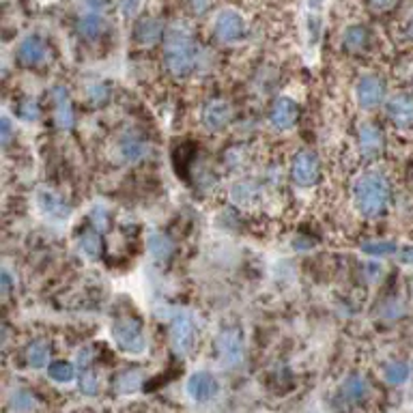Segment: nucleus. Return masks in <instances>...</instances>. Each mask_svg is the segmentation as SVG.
Instances as JSON below:
<instances>
[{"label":"nucleus","mask_w":413,"mask_h":413,"mask_svg":"<svg viewBox=\"0 0 413 413\" xmlns=\"http://www.w3.org/2000/svg\"><path fill=\"white\" fill-rule=\"evenodd\" d=\"M360 250L368 256H379V258H383V256H390V254H398V248L396 244H392V241H379V239H368L364 241V244L360 246Z\"/></svg>","instance_id":"a878e982"},{"label":"nucleus","mask_w":413,"mask_h":413,"mask_svg":"<svg viewBox=\"0 0 413 413\" xmlns=\"http://www.w3.org/2000/svg\"><path fill=\"white\" fill-rule=\"evenodd\" d=\"M214 32L218 34L220 41L232 44L246 34V20L235 9H224L218 13V18L214 22Z\"/></svg>","instance_id":"423d86ee"},{"label":"nucleus","mask_w":413,"mask_h":413,"mask_svg":"<svg viewBox=\"0 0 413 413\" xmlns=\"http://www.w3.org/2000/svg\"><path fill=\"white\" fill-rule=\"evenodd\" d=\"M185 392L194 402H209L218 394V381L214 379L211 372L198 370V372L190 374L188 383H185Z\"/></svg>","instance_id":"0eeeda50"},{"label":"nucleus","mask_w":413,"mask_h":413,"mask_svg":"<svg viewBox=\"0 0 413 413\" xmlns=\"http://www.w3.org/2000/svg\"><path fill=\"white\" fill-rule=\"evenodd\" d=\"M91 362H93V349H91V347L80 349V351H78V364H80L82 368H86Z\"/></svg>","instance_id":"c9c22d12"},{"label":"nucleus","mask_w":413,"mask_h":413,"mask_svg":"<svg viewBox=\"0 0 413 413\" xmlns=\"http://www.w3.org/2000/svg\"><path fill=\"white\" fill-rule=\"evenodd\" d=\"M22 119L24 121H37L39 119V106H37V101H24L22 103Z\"/></svg>","instance_id":"72a5a7b5"},{"label":"nucleus","mask_w":413,"mask_h":413,"mask_svg":"<svg viewBox=\"0 0 413 413\" xmlns=\"http://www.w3.org/2000/svg\"><path fill=\"white\" fill-rule=\"evenodd\" d=\"M48 376L52 379V381H56V383H69V381H74L76 368H74V364H69L65 360H58V362H52L48 366Z\"/></svg>","instance_id":"cd10ccee"},{"label":"nucleus","mask_w":413,"mask_h":413,"mask_svg":"<svg viewBox=\"0 0 413 413\" xmlns=\"http://www.w3.org/2000/svg\"><path fill=\"white\" fill-rule=\"evenodd\" d=\"M188 5L194 13H204L206 9H209L211 0H188Z\"/></svg>","instance_id":"f704fd0d"},{"label":"nucleus","mask_w":413,"mask_h":413,"mask_svg":"<svg viewBox=\"0 0 413 413\" xmlns=\"http://www.w3.org/2000/svg\"><path fill=\"white\" fill-rule=\"evenodd\" d=\"M86 97L95 103V106H101L103 101H108L110 93H108V86L106 84H93L86 91Z\"/></svg>","instance_id":"2f4dec72"},{"label":"nucleus","mask_w":413,"mask_h":413,"mask_svg":"<svg viewBox=\"0 0 413 413\" xmlns=\"http://www.w3.org/2000/svg\"><path fill=\"white\" fill-rule=\"evenodd\" d=\"M37 204L44 216L52 218V220H65L72 214V206H69L56 192L52 190H39L37 194Z\"/></svg>","instance_id":"ddd939ff"},{"label":"nucleus","mask_w":413,"mask_h":413,"mask_svg":"<svg viewBox=\"0 0 413 413\" xmlns=\"http://www.w3.org/2000/svg\"><path fill=\"white\" fill-rule=\"evenodd\" d=\"M162 32H164V26L157 18H143L133 28V37L140 46H151L159 39Z\"/></svg>","instance_id":"a211bd4d"},{"label":"nucleus","mask_w":413,"mask_h":413,"mask_svg":"<svg viewBox=\"0 0 413 413\" xmlns=\"http://www.w3.org/2000/svg\"><path fill=\"white\" fill-rule=\"evenodd\" d=\"M172 347L179 355H188L196 347V321L188 310H177L170 319Z\"/></svg>","instance_id":"20e7f679"},{"label":"nucleus","mask_w":413,"mask_h":413,"mask_svg":"<svg viewBox=\"0 0 413 413\" xmlns=\"http://www.w3.org/2000/svg\"><path fill=\"white\" fill-rule=\"evenodd\" d=\"M353 202L362 216H381L390 202V181L386 179V175H381V172L362 175L353 185Z\"/></svg>","instance_id":"f03ea898"},{"label":"nucleus","mask_w":413,"mask_h":413,"mask_svg":"<svg viewBox=\"0 0 413 413\" xmlns=\"http://www.w3.org/2000/svg\"><path fill=\"white\" fill-rule=\"evenodd\" d=\"M407 34H409V37L413 39V18L409 20V26H407Z\"/></svg>","instance_id":"37998d69"},{"label":"nucleus","mask_w":413,"mask_h":413,"mask_svg":"<svg viewBox=\"0 0 413 413\" xmlns=\"http://www.w3.org/2000/svg\"><path fill=\"white\" fill-rule=\"evenodd\" d=\"M112 338L117 342V347L129 355H140L147 351L145 329L140 321H136L131 317H121L112 323Z\"/></svg>","instance_id":"7ed1b4c3"},{"label":"nucleus","mask_w":413,"mask_h":413,"mask_svg":"<svg viewBox=\"0 0 413 413\" xmlns=\"http://www.w3.org/2000/svg\"><path fill=\"white\" fill-rule=\"evenodd\" d=\"M80 390H82V394H86V396H95V394H97L99 381H97V374H95V372L84 370V372L80 374Z\"/></svg>","instance_id":"7c9ffc66"},{"label":"nucleus","mask_w":413,"mask_h":413,"mask_svg":"<svg viewBox=\"0 0 413 413\" xmlns=\"http://www.w3.org/2000/svg\"><path fill=\"white\" fill-rule=\"evenodd\" d=\"M147 250H149V254H151L153 261L164 263V261H168L172 256V250H175V246H172V241H170L168 235H164V232H151L147 237Z\"/></svg>","instance_id":"aec40b11"},{"label":"nucleus","mask_w":413,"mask_h":413,"mask_svg":"<svg viewBox=\"0 0 413 413\" xmlns=\"http://www.w3.org/2000/svg\"><path fill=\"white\" fill-rule=\"evenodd\" d=\"M138 3H140V0H123V7H121L123 13H125V15H131L133 9L138 7Z\"/></svg>","instance_id":"a19ab883"},{"label":"nucleus","mask_w":413,"mask_h":413,"mask_svg":"<svg viewBox=\"0 0 413 413\" xmlns=\"http://www.w3.org/2000/svg\"><path fill=\"white\" fill-rule=\"evenodd\" d=\"M48 46L46 41L39 37V34H28L26 39H22L20 48H18V56L24 65L28 67H37L41 63H46L48 58Z\"/></svg>","instance_id":"9b49d317"},{"label":"nucleus","mask_w":413,"mask_h":413,"mask_svg":"<svg viewBox=\"0 0 413 413\" xmlns=\"http://www.w3.org/2000/svg\"><path fill=\"white\" fill-rule=\"evenodd\" d=\"M52 101H54V119L60 129H72L74 127V108L72 99L65 86H54L52 88Z\"/></svg>","instance_id":"4468645a"},{"label":"nucleus","mask_w":413,"mask_h":413,"mask_svg":"<svg viewBox=\"0 0 413 413\" xmlns=\"http://www.w3.org/2000/svg\"><path fill=\"white\" fill-rule=\"evenodd\" d=\"M383 145H386L383 131L379 129L376 125L366 123V125L360 127V149H362V155L376 157L379 153L383 151Z\"/></svg>","instance_id":"dca6fc26"},{"label":"nucleus","mask_w":413,"mask_h":413,"mask_svg":"<svg viewBox=\"0 0 413 413\" xmlns=\"http://www.w3.org/2000/svg\"><path fill=\"white\" fill-rule=\"evenodd\" d=\"M230 119H232V108L224 99H214L202 108V123L211 131L224 129L230 123Z\"/></svg>","instance_id":"9d476101"},{"label":"nucleus","mask_w":413,"mask_h":413,"mask_svg":"<svg viewBox=\"0 0 413 413\" xmlns=\"http://www.w3.org/2000/svg\"><path fill=\"white\" fill-rule=\"evenodd\" d=\"M164 63L168 72L177 78L190 76L200 63V48L185 24L170 26L164 41Z\"/></svg>","instance_id":"f257e3e1"},{"label":"nucleus","mask_w":413,"mask_h":413,"mask_svg":"<svg viewBox=\"0 0 413 413\" xmlns=\"http://www.w3.org/2000/svg\"><path fill=\"white\" fill-rule=\"evenodd\" d=\"M76 30H78V34L82 39H88V41L97 39L101 34V30H103V20L99 18V13H86L78 20Z\"/></svg>","instance_id":"b1692460"},{"label":"nucleus","mask_w":413,"mask_h":413,"mask_svg":"<svg viewBox=\"0 0 413 413\" xmlns=\"http://www.w3.org/2000/svg\"><path fill=\"white\" fill-rule=\"evenodd\" d=\"M78 246H80V252L88 258H97L99 252H101V241H99L97 232H93V230H86V232L80 235Z\"/></svg>","instance_id":"c756f323"},{"label":"nucleus","mask_w":413,"mask_h":413,"mask_svg":"<svg viewBox=\"0 0 413 413\" xmlns=\"http://www.w3.org/2000/svg\"><path fill=\"white\" fill-rule=\"evenodd\" d=\"M84 5L93 11V13H99L108 7V0H84Z\"/></svg>","instance_id":"4c0bfd02"},{"label":"nucleus","mask_w":413,"mask_h":413,"mask_svg":"<svg viewBox=\"0 0 413 413\" xmlns=\"http://www.w3.org/2000/svg\"><path fill=\"white\" fill-rule=\"evenodd\" d=\"M149 153V145L145 143V138H140L138 133H125L119 140V155L123 162H140L145 159V155Z\"/></svg>","instance_id":"f3484780"},{"label":"nucleus","mask_w":413,"mask_h":413,"mask_svg":"<svg viewBox=\"0 0 413 413\" xmlns=\"http://www.w3.org/2000/svg\"><path fill=\"white\" fill-rule=\"evenodd\" d=\"M26 360H28V366L34 368V370L48 366V362H50L48 344H44V342H32L30 347H28V351H26Z\"/></svg>","instance_id":"bb28decb"},{"label":"nucleus","mask_w":413,"mask_h":413,"mask_svg":"<svg viewBox=\"0 0 413 413\" xmlns=\"http://www.w3.org/2000/svg\"><path fill=\"white\" fill-rule=\"evenodd\" d=\"M368 39H370V34H368V28L366 26H349L347 30H344V37H342V48L351 52V54H360L362 50H366L368 46Z\"/></svg>","instance_id":"412c9836"},{"label":"nucleus","mask_w":413,"mask_h":413,"mask_svg":"<svg viewBox=\"0 0 413 413\" xmlns=\"http://www.w3.org/2000/svg\"><path fill=\"white\" fill-rule=\"evenodd\" d=\"M258 194H261L258 183L246 179V181H237V183L232 185V190H230V200H232L235 204H239V206H250V204H254V200L258 198Z\"/></svg>","instance_id":"4be33fe9"},{"label":"nucleus","mask_w":413,"mask_h":413,"mask_svg":"<svg viewBox=\"0 0 413 413\" xmlns=\"http://www.w3.org/2000/svg\"><path fill=\"white\" fill-rule=\"evenodd\" d=\"M293 179L299 185H313L319 179V159L313 151H301L293 159Z\"/></svg>","instance_id":"1a4fd4ad"},{"label":"nucleus","mask_w":413,"mask_h":413,"mask_svg":"<svg viewBox=\"0 0 413 413\" xmlns=\"http://www.w3.org/2000/svg\"><path fill=\"white\" fill-rule=\"evenodd\" d=\"M388 117L396 127H413V97L396 95L388 101Z\"/></svg>","instance_id":"f8f14e48"},{"label":"nucleus","mask_w":413,"mask_h":413,"mask_svg":"<svg viewBox=\"0 0 413 413\" xmlns=\"http://www.w3.org/2000/svg\"><path fill=\"white\" fill-rule=\"evenodd\" d=\"M91 218H93V224L97 226V230H108V222L110 220H108V211L103 209V206H95Z\"/></svg>","instance_id":"473e14b6"},{"label":"nucleus","mask_w":413,"mask_h":413,"mask_svg":"<svg viewBox=\"0 0 413 413\" xmlns=\"http://www.w3.org/2000/svg\"><path fill=\"white\" fill-rule=\"evenodd\" d=\"M143 370H125L117 376V381H114V390L119 394H133L138 392V388L143 386Z\"/></svg>","instance_id":"393cba45"},{"label":"nucleus","mask_w":413,"mask_h":413,"mask_svg":"<svg viewBox=\"0 0 413 413\" xmlns=\"http://www.w3.org/2000/svg\"><path fill=\"white\" fill-rule=\"evenodd\" d=\"M355 95L362 108H374L386 97V84L376 76H364L355 86Z\"/></svg>","instance_id":"6e6552de"},{"label":"nucleus","mask_w":413,"mask_h":413,"mask_svg":"<svg viewBox=\"0 0 413 413\" xmlns=\"http://www.w3.org/2000/svg\"><path fill=\"white\" fill-rule=\"evenodd\" d=\"M398 258L405 265H413V248H400L398 250Z\"/></svg>","instance_id":"58836bf2"},{"label":"nucleus","mask_w":413,"mask_h":413,"mask_svg":"<svg viewBox=\"0 0 413 413\" xmlns=\"http://www.w3.org/2000/svg\"><path fill=\"white\" fill-rule=\"evenodd\" d=\"M0 280H3V297H7L9 291H11V275H9V271H3Z\"/></svg>","instance_id":"ea45409f"},{"label":"nucleus","mask_w":413,"mask_h":413,"mask_svg":"<svg viewBox=\"0 0 413 413\" xmlns=\"http://www.w3.org/2000/svg\"><path fill=\"white\" fill-rule=\"evenodd\" d=\"M216 351H218V358H220V364L228 370L232 368H239L241 364H244V338H241V334L237 329H224L220 332L218 340H216Z\"/></svg>","instance_id":"39448f33"},{"label":"nucleus","mask_w":413,"mask_h":413,"mask_svg":"<svg viewBox=\"0 0 413 413\" xmlns=\"http://www.w3.org/2000/svg\"><path fill=\"white\" fill-rule=\"evenodd\" d=\"M370 3V7H374V9H388L394 0H368Z\"/></svg>","instance_id":"79ce46f5"},{"label":"nucleus","mask_w":413,"mask_h":413,"mask_svg":"<svg viewBox=\"0 0 413 413\" xmlns=\"http://www.w3.org/2000/svg\"><path fill=\"white\" fill-rule=\"evenodd\" d=\"M0 127H3V133H0V138H3V145H9V140H11V121L7 117H3V121H0Z\"/></svg>","instance_id":"e433bc0d"},{"label":"nucleus","mask_w":413,"mask_h":413,"mask_svg":"<svg viewBox=\"0 0 413 413\" xmlns=\"http://www.w3.org/2000/svg\"><path fill=\"white\" fill-rule=\"evenodd\" d=\"M368 392H370V386L362 374L349 376L340 388V396L347 402H362L368 396Z\"/></svg>","instance_id":"6ab92c4d"},{"label":"nucleus","mask_w":413,"mask_h":413,"mask_svg":"<svg viewBox=\"0 0 413 413\" xmlns=\"http://www.w3.org/2000/svg\"><path fill=\"white\" fill-rule=\"evenodd\" d=\"M297 121V103L289 97H282L275 101V106L271 110V125L275 129H291Z\"/></svg>","instance_id":"2eb2a0df"},{"label":"nucleus","mask_w":413,"mask_h":413,"mask_svg":"<svg viewBox=\"0 0 413 413\" xmlns=\"http://www.w3.org/2000/svg\"><path fill=\"white\" fill-rule=\"evenodd\" d=\"M9 411L11 413H32L34 409L39 407L37 398H34L32 392L24 390V388H18L9 394Z\"/></svg>","instance_id":"5701e85b"},{"label":"nucleus","mask_w":413,"mask_h":413,"mask_svg":"<svg viewBox=\"0 0 413 413\" xmlns=\"http://www.w3.org/2000/svg\"><path fill=\"white\" fill-rule=\"evenodd\" d=\"M411 374V368L409 364L405 362H390L386 368H383V376H386V381L392 383V386H402L407 379Z\"/></svg>","instance_id":"c85d7f7f"}]
</instances>
